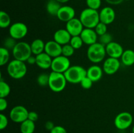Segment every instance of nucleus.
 Listing matches in <instances>:
<instances>
[{
  "instance_id": "29",
  "label": "nucleus",
  "mask_w": 134,
  "mask_h": 133,
  "mask_svg": "<svg viewBox=\"0 0 134 133\" xmlns=\"http://www.w3.org/2000/svg\"><path fill=\"white\" fill-rule=\"evenodd\" d=\"M37 82L41 87H46V86H48L49 74H47V73H41L38 76L37 78Z\"/></svg>"
},
{
  "instance_id": "41",
  "label": "nucleus",
  "mask_w": 134,
  "mask_h": 133,
  "mask_svg": "<svg viewBox=\"0 0 134 133\" xmlns=\"http://www.w3.org/2000/svg\"><path fill=\"white\" fill-rule=\"evenodd\" d=\"M124 1V0H105V1L107 3L113 5H119V4L122 3Z\"/></svg>"
},
{
  "instance_id": "46",
  "label": "nucleus",
  "mask_w": 134,
  "mask_h": 133,
  "mask_svg": "<svg viewBox=\"0 0 134 133\" xmlns=\"http://www.w3.org/2000/svg\"><path fill=\"white\" fill-rule=\"evenodd\" d=\"M79 1H81V0H79Z\"/></svg>"
},
{
  "instance_id": "39",
  "label": "nucleus",
  "mask_w": 134,
  "mask_h": 133,
  "mask_svg": "<svg viewBox=\"0 0 134 133\" xmlns=\"http://www.w3.org/2000/svg\"><path fill=\"white\" fill-rule=\"evenodd\" d=\"M38 118H39V116H38V114L37 112H34V111L29 112L28 117H27V119H28L35 122L36 121H37Z\"/></svg>"
},
{
  "instance_id": "25",
  "label": "nucleus",
  "mask_w": 134,
  "mask_h": 133,
  "mask_svg": "<svg viewBox=\"0 0 134 133\" xmlns=\"http://www.w3.org/2000/svg\"><path fill=\"white\" fill-rule=\"evenodd\" d=\"M11 19L8 13L1 10L0 12V27L2 29L7 28L10 26Z\"/></svg>"
},
{
  "instance_id": "14",
  "label": "nucleus",
  "mask_w": 134,
  "mask_h": 133,
  "mask_svg": "<svg viewBox=\"0 0 134 133\" xmlns=\"http://www.w3.org/2000/svg\"><path fill=\"white\" fill-rule=\"evenodd\" d=\"M75 10L74 8L69 5H64L60 7L57 14V18L60 21L68 22L73 18H75Z\"/></svg>"
},
{
  "instance_id": "8",
  "label": "nucleus",
  "mask_w": 134,
  "mask_h": 133,
  "mask_svg": "<svg viewBox=\"0 0 134 133\" xmlns=\"http://www.w3.org/2000/svg\"><path fill=\"white\" fill-rule=\"evenodd\" d=\"M71 66V62L69 57L61 56L52 59L51 69L52 71L59 73H65V72Z\"/></svg>"
},
{
  "instance_id": "43",
  "label": "nucleus",
  "mask_w": 134,
  "mask_h": 133,
  "mask_svg": "<svg viewBox=\"0 0 134 133\" xmlns=\"http://www.w3.org/2000/svg\"><path fill=\"white\" fill-rule=\"evenodd\" d=\"M56 1L60 3H68L69 0H56Z\"/></svg>"
},
{
  "instance_id": "31",
  "label": "nucleus",
  "mask_w": 134,
  "mask_h": 133,
  "mask_svg": "<svg viewBox=\"0 0 134 133\" xmlns=\"http://www.w3.org/2000/svg\"><path fill=\"white\" fill-rule=\"evenodd\" d=\"M16 40L14 39V38L11 37H7L3 42V47H5V48L9 50H13V48H14V46L16 44Z\"/></svg>"
},
{
  "instance_id": "28",
  "label": "nucleus",
  "mask_w": 134,
  "mask_h": 133,
  "mask_svg": "<svg viewBox=\"0 0 134 133\" xmlns=\"http://www.w3.org/2000/svg\"><path fill=\"white\" fill-rule=\"evenodd\" d=\"M69 44L72 46V47L75 50H78L80 49L84 43L82 41V39H81V36L78 35V36L71 37V39Z\"/></svg>"
},
{
  "instance_id": "44",
  "label": "nucleus",
  "mask_w": 134,
  "mask_h": 133,
  "mask_svg": "<svg viewBox=\"0 0 134 133\" xmlns=\"http://www.w3.org/2000/svg\"><path fill=\"white\" fill-rule=\"evenodd\" d=\"M132 133H134V125L133 126V127H132Z\"/></svg>"
},
{
  "instance_id": "19",
  "label": "nucleus",
  "mask_w": 134,
  "mask_h": 133,
  "mask_svg": "<svg viewBox=\"0 0 134 133\" xmlns=\"http://www.w3.org/2000/svg\"><path fill=\"white\" fill-rule=\"evenodd\" d=\"M36 56V65L38 67L43 70H47L51 67L52 58L45 52L40 53Z\"/></svg>"
},
{
  "instance_id": "38",
  "label": "nucleus",
  "mask_w": 134,
  "mask_h": 133,
  "mask_svg": "<svg viewBox=\"0 0 134 133\" xmlns=\"http://www.w3.org/2000/svg\"><path fill=\"white\" fill-rule=\"evenodd\" d=\"M8 102L5 98H0V111L3 112L7 108Z\"/></svg>"
},
{
  "instance_id": "23",
  "label": "nucleus",
  "mask_w": 134,
  "mask_h": 133,
  "mask_svg": "<svg viewBox=\"0 0 134 133\" xmlns=\"http://www.w3.org/2000/svg\"><path fill=\"white\" fill-rule=\"evenodd\" d=\"M61 3L58 2L56 0H49L47 2L46 9H47V13L51 16H57L58 13L61 7Z\"/></svg>"
},
{
  "instance_id": "17",
  "label": "nucleus",
  "mask_w": 134,
  "mask_h": 133,
  "mask_svg": "<svg viewBox=\"0 0 134 133\" xmlns=\"http://www.w3.org/2000/svg\"><path fill=\"white\" fill-rule=\"evenodd\" d=\"M81 39L83 41L84 44L90 46L93 44L98 43V34L95 31L94 29L84 28L81 35Z\"/></svg>"
},
{
  "instance_id": "11",
  "label": "nucleus",
  "mask_w": 134,
  "mask_h": 133,
  "mask_svg": "<svg viewBox=\"0 0 134 133\" xmlns=\"http://www.w3.org/2000/svg\"><path fill=\"white\" fill-rule=\"evenodd\" d=\"M120 67V61L119 59L109 57L103 62L102 69L105 74L113 75L119 70Z\"/></svg>"
},
{
  "instance_id": "24",
  "label": "nucleus",
  "mask_w": 134,
  "mask_h": 133,
  "mask_svg": "<svg viewBox=\"0 0 134 133\" xmlns=\"http://www.w3.org/2000/svg\"><path fill=\"white\" fill-rule=\"evenodd\" d=\"M20 130L21 133H34L35 130V122L27 119L21 123Z\"/></svg>"
},
{
  "instance_id": "3",
  "label": "nucleus",
  "mask_w": 134,
  "mask_h": 133,
  "mask_svg": "<svg viewBox=\"0 0 134 133\" xmlns=\"http://www.w3.org/2000/svg\"><path fill=\"white\" fill-rule=\"evenodd\" d=\"M7 70L10 78L20 80L26 76L27 69L25 62L13 59L8 63Z\"/></svg>"
},
{
  "instance_id": "21",
  "label": "nucleus",
  "mask_w": 134,
  "mask_h": 133,
  "mask_svg": "<svg viewBox=\"0 0 134 133\" xmlns=\"http://www.w3.org/2000/svg\"><path fill=\"white\" fill-rule=\"evenodd\" d=\"M30 46H31L32 54L35 55V56H37V55L44 52L45 43H44V41L42 39H35V40H33Z\"/></svg>"
},
{
  "instance_id": "2",
  "label": "nucleus",
  "mask_w": 134,
  "mask_h": 133,
  "mask_svg": "<svg viewBox=\"0 0 134 133\" xmlns=\"http://www.w3.org/2000/svg\"><path fill=\"white\" fill-rule=\"evenodd\" d=\"M106 55L105 46L100 43H96L88 46L86 52V56L89 61L94 64L103 61Z\"/></svg>"
},
{
  "instance_id": "40",
  "label": "nucleus",
  "mask_w": 134,
  "mask_h": 133,
  "mask_svg": "<svg viewBox=\"0 0 134 133\" xmlns=\"http://www.w3.org/2000/svg\"><path fill=\"white\" fill-rule=\"evenodd\" d=\"M54 126L55 125H54V123L51 121H47V122H46L45 124H44V127H45V129H47V130H49V131H51Z\"/></svg>"
},
{
  "instance_id": "27",
  "label": "nucleus",
  "mask_w": 134,
  "mask_h": 133,
  "mask_svg": "<svg viewBox=\"0 0 134 133\" xmlns=\"http://www.w3.org/2000/svg\"><path fill=\"white\" fill-rule=\"evenodd\" d=\"M10 93V87L6 82L0 81V98H6Z\"/></svg>"
},
{
  "instance_id": "4",
  "label": "nucleus",
  "mask_w": 134,
  "mask_h": 133,
  "mask_svg": "<svg viewBox=\"0 0 134 133\" xmlns=\"http://www.w3.org/2000/svg\"><path fill=\"white\" fill-rule=\"evenodd\" d=\"M68 82L73 84L80 83L86 76V70L80 65L71 66L64 73Z\"/></svg>"
},
{
  "instance_id": "18",
  "label": "nucleus",
  "mask_w": 134,
  "mask_h": 133,
  "mask_svg": "<svg viewBox=\"0 0 134 133\" xmlns=\"http://www.w3.org/2000/svg\"><path fill=\"white\" fill-rule=\"evenodd\" d=\"M71 37L66 29H60L55 31L53 38L54 41L60 44V45L64 46L67 44H69Z\"/></svg>"
},
{
  "instance_id": "9",
  "label": "nucleus",
  "mask_w": 134,
  "mask_h": 133,
  "mask_svg": "<svg viewBox=\"0 0 134 133\" xmlns=\"http://www.w3.org/2000/svg\"><path fill=\"white\" fill-rule=\"evenodd\" d=\"M29 112L26 107L21 105L14 106L10 111L9 117L12 121L16 123H21L27 119Z\"/></svg>"
},
{
  "instance_id": "1",
  "label": "nucleus",
  "mask_w": 134,
  "mask_h": 133,
  "mask_svg": "<svg viewBox=\"0 0 134 133\" xmlns=\"http://www.w3.org/2000/svg\"><path fill=\"white\" fill-rule=\"evenodd\" d=\"M79 19L85 28L94 29L99 23V13L98 10L86 8L82 10Z\"/></svg>"
},
{
  "instance_id": "12",
  "label": "nucleus",
  "mask_w": 134,
  "mask_h": 133,
  "mask_svg": "<svg viewBox=\"0 0 134 133\" xmlns=\"http://www.w3.org/2000/svg\"><path fill=\"white\" fill-rule=\"evenodd\" d=\"M65 29L72 37L78 36L84 29V26L79 18H74L67 22Z\"/></svg>"
},
{
  "instance_id": "7",
  "label": "nucleus",
  "mask_w": 134,
  "mask_h": 133,
  "mask_svg": "<svg viewBox=\"0 0 134 133\" xmlns=\"http://www.w3.org/2000/svg\"><path fill=\"white\" fill-rule=\"evenodd\" d=\"M133 116L130 112H122L115 117L114 124L119 130H124L128 129L133 123Z\"/></svg>"
},
{
  "instance_id": "22",
  "label": "nucleus",
  "mask_w": 134,
  "mask_h": 133,
  "mask_svg": "<svg viewBox=\"0 0 134 133\" xmlns=\"http://www.w3.org/2000/svg\"><path fill=\"white\" fill-rule=\"evenodd\" d=\"M121 62L126 66H130L134 64V51L131 49L124 51L121 56Z\"/></svg>"
},
{
  "instance_id": "33",
  "label": "nucleus",
  "mask_w": 134,
  "mask_h": 133,
  "mask_svg": "<svg viewBox=\"0 0 134 133\" xmlns=\"http://www.w3.org/2000/svg\"><path fill=\"white\" fill-rule=\"evenodd\" d=\"M88 8L98 10L102 5V0H86Z\"/></svg>"
},
{
  "instance_id": "6",
  "label": "nucleus",
  "mask_w": 134,
  "mask_h": 133,
  "mask_svg": "<svg viewBox=\"0 0 134 133\" xmlns=\"http://www.w3.org/2000/svg\"><path fill=\"white\" fill-rule=\"evenodd\" d=\"M12 53L14 59L26 62L32 54L31 46L26 42H18L12 50Z\"/></svg>"
},
{
  "instance_id": "45",
  "label": "nucleus",
  "mask_w": 134,
  "mask_h": 133,
  "mask_svg": "<svg viewBox=\"0 0 134 133\" xmlns=\"http://www.w3.org/2000/svg\"><path fill=\"white\" fill-rule=\"evenodd\" d=\"M126 1H130V0H126Z\"/></svg>"
},
{
  "instance_id": "32",
  "label": "nucleus",
  "mask_w": 134,
  "mask_h": 133,
  "mask_svg": "<svg viewBox=\"0 0 134 133\" xmlns=\"http://www.w3.org/2000/svg\"><path fill=\"white\" fill-rule=\"evenodd\" d=\"M107 25L105 24L104 23H102V22H99V23L94 28V30L96 32V33L98 34V36H101V35H103L104 34H105L106 33H107Z\"/></svg>"
},
{
  "instance_id": "20",
  "label": "nucleus",
  "mask_w": 134,
  "mask_h": 133,
  "mask_svg": "<svg viewBox=\"0 0 134 133\" xmlns=\"http://www.w3.org/2000/svg\"><path fill=\"white\" fill-rule=\"evenodd\" d=\"M103 73L102 68L97 65H93L86 70V76L92 80L93 82H97L102 79Z\"/></svg>"
},
{
  "instance_id": "15",
  "label": "nucleus",
  "mask_w": 134,
  "mask_h": 133,
  "mask_svg": "<svg viewBox=\"0 0 134 133\" xmlns=\"http://www.w3.org/2000/svg\"><path fill=\"white\" fill-rule=\"evenodd\" d=\"M105 50L109 57L116 59L120 58L124 51L121 44L115 41H112L106 45Z\"/></svg>"
},
{
  "instance_id": "42",
  "label": "nucleus",
  "mask_w": 134,
  "mask_h": 133,
  "mask_svg": "<svg viewBox=\"0 0 134 133\" xmlns=\"http://www.w3.org/2000/svg\"><path fill=\"white\" fill-rule=\"evenodd\" d=\"M26 62L27 63L30 65H34V64H36V56H31L26 61Z\"/></svg>"
},
{
  "instance_id": "34",
  "label": "nucleus",
  "mask_w": 134,
  "mask_h": 133,
  "mask_svg": "<svg viewBox=\"0 0 134 133\" xmlns=\"http://www.w3.org/2000/svg\"><path fill=\"white\" fill-rule=\"evenodd\" d=\"M99 43H100L101 44H102L105 46L106 45H107V44H109L110 43L113 41V37L110 33H106L104 35L99 36Z\"/></svg>"
},
{
  "instance_id": "16",
  "label": "nucleus",
  "mask_w": 134,
  "mask_h": 133,
  "mask_svg": "<svg viewBox=\"0 0 134 133\" xmlns=\"http://www.w3.org/2000/svg\"><path fill=\"white\" fill-rule=\"evenodd\" d=\"M62 46L54 40H49L45 43L44 52L49 55L52 59L62 55Z\"/></svg>"
},
{
  "instance_id": "37",
  "label": "nucleus",
  "mask_w": 134,
  "mask_h": 133,
  "mask_svg": "<svg viewBox=\"0 0 134 133\" xmlns=\"http://www.w3.org/2000/svg\"><path fill=\"white\" fill-rule=\"evenodd\" d=\"M50 133H68V132L64 126L57 125L50 131Z\"/></svg>"
},
{
  "instance_id": "36",
  "label": "nucleus",
  "mask_w": 134,
  "mask_h": 133,
  "mask_svg": "<svg viewBox=\"0 0 134 133\" xmlns=\"http://www.w3.org/2000/svg\"><path fill=\"white\" fill-rule=\"evenodd\" d=\"M9 124V119L3 113L0 114V129L4 130L6 129Z\"/></svg>"
},
{
  "instance_id": "26",
  "label": "nucleus",
  "mask_w": 134,
  "mask_h": 133,
  "mask_svg": "<svg viewBox=\"0 0 134 133\" xmlns=\"http://www.w3.org/2000/svg\"><path fill=\"white\" fill-rule=\"evenodd\" d=\"M10 59V53L9 50L5 47H1L0 48V65L3 66L9 63Z\"/></svg>"
},
{
  "instance_id": "13",
  "label": "nucleus",
  "mask_w": 134,
  "mask_h": 133,
  "mask_svg": "<svg viewBox=\"0 0 134 133\" xmlns=\"http://www.w3.org/2000/svg\"><path fill=\"white\" fill-rule=\"evenodd\" d=\"M116 13L115 10L111 7H105L99 12L100 22L106 25H109L115 21Z\"/></svg>"
},
{
  "instance_id": "5",
  "label": "nucleus",
  "mask_w": 134,
  "mask_h": 133,
  "mask_svg": "<svg viewBox=\"0 0 134 133\" xmlns=\"http://www.w3.org/2000/svg\"><path fill=\"white\" fill-rule=\"evenodd\" d=\"M66 78L64 73L56 72L52 71L49 74L48 87L51 91L55 93L62 91L65 88L67 85Z\"/></svg>"
},
{
  "instance_id": "30",
  "label": "nucleus",
  "mask_w": 134,
  "mask_h": 133,
  "mask_svg": "<svg viewBox=\"0 0 134 133\" xmlns=\"http://www.w3.org/2000/svg\"><path fill=\"white\" fill-rule=\"evenodd\" d=\"M75 50L72 47V46L70 44H67L65 45L62 46V55L67 57H71L74 54Z\"/></svg>"
},
{
  "instance_id": "35",
  "label": "nucleus",
  "mask_w": 134,
  "mask_h": 133,
  "mask_svg": "<svg viewBox=\"0 0 134 133\" xmlns=\"http://www.w3.org/2000/svg\"><path fill=\"white\" fill-rule=\"evenodd\" d=\"M94 82H92V80H90L88 77L86 76L80 83L81 87L85 89H89L92 87V85Z\"/></svg>"
},
{
  "instance_id": "10",
  "label": "nucleus",
  "mask_w": 134,
  "mask_h": 133,
  "mask_svg": "<svg viewBox=\"0 0 134 133\" xmlns=\"http://www.w3.org/2000/svg\"><path fill=\"white\" fill-rule=\"evenodd\" d=\"M28 29L27 26L22 22H16L9 27V35L16 40H20L27 35Z\"/></svg>"
}]
</instances>
